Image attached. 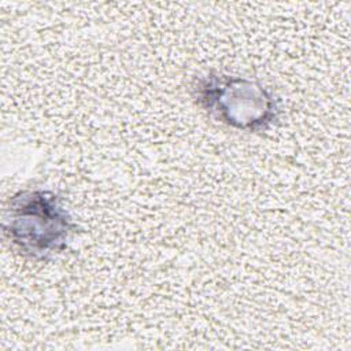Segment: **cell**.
Returning <instances> with one entry per match:
<instances>
[{"label":"cell","mask_w":351,"mask_h":351,"mask_svg":"<svg viewBox=\"0 0 351 351\" xmlns=\"http://www.w3.org/2000/svg\"><path fill=\"white\" fill-rule=\"evenodd\" d=\"M191 95L208 117L240 132H265L280 118L277 96L254 78L207 73L193 81Z\"/></svg>","instance_id":"7a4b0ae2"},{"label":"cell","mask_w":351,"mask_h":351,"mask_svg":"<svg viewBox=\"0 0 351 351\" xmlns=\"http://www.w3.org/2000/svg\"><path fill=\"white\" fill-rule=\"evenodd\" d=\"M1 226L11 245L34 261L60 254L75 229L62 197L41 188L14 193L4 207Z\"/></svg>","instance_id":"6da1fadb"}]
</instances>
